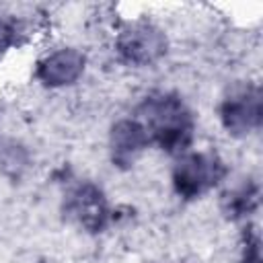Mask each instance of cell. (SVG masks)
<instances>
[{
  "mask_svg": "<svg viewBox=\"0 0 263 263\" xmlns=\"http://www.w3.org/2000/svg\"><path fill=\"white\" fill-rule=\"evenodd\" d=\"M64 214L86 232H103L111 222V205L103 189L90 181H80L64 195Z\"/></svg>",
  "mask_w": 263,
  "mask_h": 263,
  "instance_id": "obj_3",
  "label": "cell"
},
{
  "mask_svg": "<svg viewBox=\"0 0 263 263\" xmlns=\"http://www.w3.org/2000/svg\"><path fill=\"white\" fill-rule=\"evenodd\" d=\"M238 263H261V238L255 224L247 222L240 232V257Z\"/></svg>",
  "mask_w": 263,
  "mask_h": 263,
  "instance_id": "obj_9",
  "label": "cell"
},
{
  "mask_svg": "<svg viewBox=\"0 0 263 263\" xmlns=\"http://www.w3.org/2000/svg\"><path fill=\"white\" fill-rule=\"evenodd\" d=\"M226 175L228 166L216 152L187 150L185 154L177 156L171 171V183L181 199L193 201L222 185Z\"/></svg>",
  "mask_w": 263,
  "mask_h": 263,
  "instance_id": "obj_2",
  "label": "cell"
},
{
  "mask_svg": "<svg viewBox=\"0 0 263 263\" xmlns=\"http://www.w3.org/2000/svg\"><path fill=\"white\" fill-rule=\"evenodd\" d=\"M220 123L226 134L247 138L261 127V88L259 84L234 86L220 103Z\"/></svg>",
  "mask_w": 263,
  "mask_h": 263,
  "instance_id": "obj_4",
  "label": "cell"
},
{
  "mask_svg": "<svg viewBox=\"0 0 263 263\" xmlns=\"http://www.w3.org/2000/svg\"><path fill=\"white\" fill-rule=\"evenodd\" d=\"M136 117L150 138V146L171 156L191 150L195 138V117L189 105L177 92H150L136 107Z\"/></svg>",
  "mask_w": 263,
  "mask_h": 263,
  "instance_id": "obj_1",
  "label": "cell"
},
{
  "mask_svg": "<svg viewBox=\"0 0 263 263\" xmlns=\"http://www.w3.org/2000/svg\"><path fill=\"white\" fill-rule=\"evenodd\" d=\"M150 148V138L136 117L119 119L109 132V158L113 166L127 171Z\"/></svg>",
  "mask_w": 263,
  "mask_h": 263,
  "instance_id": "obj_6",
  "label": "cell"
},
{
  "mask_svg": "<svg viewBox=\"0 0 263 263\" xmlns=\"http://www.w3.org/2000/svg\"><path fill=\"white\" fill-rule=\"evenodd\" d=\"M16 43V29L12 23L0 18V58Z\"/></svg>",
  "mask_w": 263,
  "mask_h": 263,
  "instance_id": "obj_10",
  "label": "cell"
},
{
  "mask_svg": "<svg viewBox=\"0 0 263 263\" xmlns=\"http://www.w3.org/2000/svg\"><path fill=\"white\" fill-rule=\"evenodd\" d=\"M84 72V55L76 49H60L37 64V78L45 86H66Z\"/></svg>",
  "mask_w": 263,
  "mask_h": 263,
  "instance_id": "obj_7",
  "label": "cell"
},
{
  "mask_svg": "<svg viewBox=\"0 0 263 263\" xmlns=\"http://www.w3.org/2000/svg\"><path fill=\"white\" fill-rule=\"evenodd\" d=\"M119 60L134 68H146L156 64L166 53V35L152 23H129L115 41Z\"/></svg>",
  "mask_w": 263,
  "mask_h": 263,
  "instance_id": "obj_5",
  "label": "cell"
},
{
  "mask_svg": "<svg viewBox=\"0 0 263 263\" xmlns=\"http://www.w3.org/2000/svg\"><path fill=\"white\" fill-rule=\"evenodd\" d=\"M259 205V185L255 181H242L240 185L222 193V212L230 220H247Z\"/></svg>",
  "mask_w": 263,
  "mask_h": 263,
  "instance_id": "obj_8",
  "label": "cell"
}]
</instances>
